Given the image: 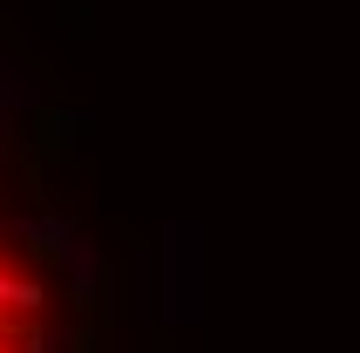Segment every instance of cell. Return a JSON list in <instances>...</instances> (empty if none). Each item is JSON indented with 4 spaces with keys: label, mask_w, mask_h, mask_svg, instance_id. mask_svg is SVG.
Here are the masks:
<instances>
[{
    "label": "cell",
    "mask_w": 360,
    "mask_h": 353,
    "mask_svg": "<svg viewBox=\"0 0 360 353\" xmlns=\"http://www.w3.org/2000/svg\"><path fill=\"white\" fill-rule=\"evenodd\" d=\"M61 238V224H0V353H48V278L34 265H14L20 245H41V252H68V245H48Z\"/></svg>",
    "instance_id": "1"
}]
</instances>
